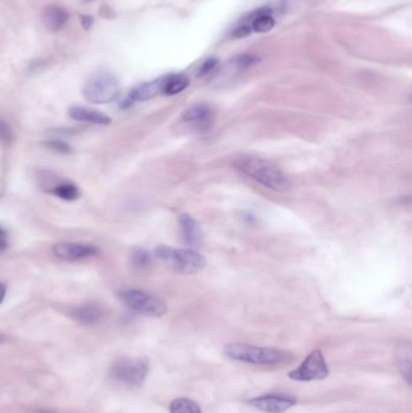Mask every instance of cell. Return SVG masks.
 <instances>
[{
    "label": "cell",
    "mask_w": 412,
    "mask_h": 413,
    "mask_svg": "<svg viewBox=\"0 0 412 413\" xmlns=\"http://www.w3.org/2000/svg\"><path fill=\"white\" fill-rule=\"evenodd\" d=\"M8 248V241H6V233L3 228H0V253H3Z\"/></svg>",
    "instance_id": "cell-27"
},
{
    "label": "cell",
    "mask_w": 412,
    "mask_h": 413,
    "mask_svg": "<svg viewBox=\"0 0 412 413\" xmlns=\"http://www.w3.org/2000/svg\"><path fill=\"white\" fill-rule=\"evenodd\" d=\"M3 341H4V336H3V335L0 334V344H1V342H3Z\"/></svg>",
    "instance_id": "cell-30"
},
{
    "label": "cell",
    "mask_w": 412,
    "mask_h": 413,
    "mask_svg": "<svg viewBox=\"0 0 412 413\" xmlns=\"http://www.w3.org/2000/svg\"><path fill=\"white\" fill-rule=\"evenodd\" d=\"M171 413H202L201 407L192 400L179 398L169 405Z\"/></svg>",
    "instance_id": "cell-19"
},
{
    "label": "cell",
    "mask_w": 412,
    "mask_h": 413,
    "mask_svg": "<svg viewBox=\"0 0 412 413\" xmlns=\"http://www.w3.org/2000/svg\"><path fill=\"white\" fill-rule=\"evenodd\" d=\"M14 135H12V130L10 128L8 124H5L4 121L0 120V142L3 144H10L12 142Z\"/></svg>",
    "instance_id": "cell-23"
},
{
    "label": "cell",
    "mask_w": 412,
    "mask_h": 413,
    "mask_svg": "<svg viewBox=\"0 0 412 413\" xmlns=\"http://www.w3.org/2000/svg\"><path fill=\"white\" fill-rule=\"evenodd\" d=\"M121 301L130 307L132 311L141 313L143 316L162 317L167 312V305L166 302L160 298L156 295L144 292V290H138V289H130L120 293Z\"/></svg>",
    "instance_id": "cell-5"
},
{
    "label": "cell",
    "mask_w": 412,
    "mask_h": 413,
    "mask_svg": "<svg viewBox=\"0 0 412 413\" xmlns=\"http://www.w3.org/2000/svg\"><path fill=\"white\" fill-rule=\"evenodd\" d=\"M71 318L81 324L91 325L97 323L102 317V310L96 305H84L71 312Z\"/></svg>",
    "instance_id": "cell-15"
},
{
    "label": "cell",
    "mask_w": 412,
    "mask_h": 413,
    "mask_svg": "<svg viewBox=\"0 0 412 413\" xmlns=\"http://www.w3.org/2000/svg\"><path fill=\"white\" fill-rule=\"evenodd\" d=\"M83 1H85V3H87V1H92V0H83Z\"/></svg>",
    "instance_id": "cell-31"
},
{
    "label": "cell",
    "mask_w": 412,
    "mask_h": 413,
    "mask_svg": "<svg viewBox=\"0 0 412 413\" xmlns=\"http://www.w3.org/2000/svg\"><path fill=\"white\" fill-rule=\"evenodd\" d=\"M45 145H46L47 148H50L51 150H55L57 153H71V146L66 144L65 142H62V140H49Z\"/></svg>",
    "instance_id": "cell-24"
},
{
    "label": "cell",
    "mask_w": 412,
    "mask_h": 413,
    "mask_svg": "<svg viewBox=\"0 0 412 413\" xmlns=\"http://www.w3.org/2000/svg\"><path fill=\"white\" fill-rule=\"evenodd\" d=\"M149 371L148 362L143 357H120L110 367V376L122 385H143Z\"/></svg>",
    "instance_id": "cell-6"
},
{
    "label": "cell",
    "mask_w": 412,
    "mask_h": 413,
    "mask_svg": "<svg viewBox=\"0 0 412 413\" xmlns=\"http://www.w3.org/2000/svg\"><path fill=\"white\" fill-rule=\"evenodd\" d=\"M298 400L289 394H264L258 398H254L248 401L249 405L255 409L260 410L262 412L282 413L295 406Z\"/></svg>",
    "instance_id": "cell-8"
},
{
    "label": "cell",
    "mask_w": 412,
    "mask_h": 413,
    "mask_svg": "<svg viewBox=\"0 0 412 413\" xmlns=\"http://www.w3.org/2000/svg\"><path fill=\"white\" fill-rule=\"evenodd\" d=\"M52 192L60 197L61 200L65 201H75L79 199L80 191L74 184L71 183H61L53 186Z\"/></svg>",
    "instance_id": "cell-20"
},
{
    "label": "cell",
    "mask_w": 412,
    "mask_h": 413,
    "mask_svg": "<svg viewBox=\"0 0 412 413\" xmlns=\"http://www.w3.org/2000/svg\"><path fill=\"white\" fill-rule=\"evenodd\" d=\"M234 167L247 177L273 191H288L291 187V178L271 161L253 155H239L234 158Z\"/></svg>",
    "instance_id": "cell-1"
},
{
    "label": "cell",
    "mask_w": 412,
    "mask_h": 413,
    "mask_svg": "<svg viewBox=\"0 0 412 413\" xmlns=\"http://www.w3.org/2000/svg\"><path fill=\"white\" fill-rule=\"evenodd\" d=\"M179 225L183 233L184 241L190 246H196L200 242V228L196 221L187 214L179 215Z\"/></svg>",
    "instance_id": "cell-14"
},
{
    "label": "cell",
    "mask_w": 412,
    "mask_h": 413,
    "mask_svg": "<svg viewBox=\"0 0 412 413\" xmlns=\"http://www.w3.org/2000/svg\"><path fill=\"white\" fill-rule=\"evenodd\" d=\"M84 97L94 104L110 103L119 96L120 85L117 78L105 70L91 75L84 86Z\"/></svg>",
    "instance_id": "cell-4"
},
{
    "label": "cell",
    "mask_w": 412,
    "mask_h": 413,
    "mask_svg": "<svg viewBox=\"0 0 412 413\" xmlns=\"http://www.w3.org/2000/svg\"><path fill=\"white\" fill-rule=\"evenodd\" d=\"M5 295H6V287L4 284H0V303L4 301Z\"/></svg>",
    "instance_id": "cell-29"
},
{
    "label": "cell",
    "mask_w": 412,
    "mask_h": 413,
    "mask_svg": "<svg viewBox=\"0 0 412 413\" xmlns=\"http://www.w3.org/2000/svg\"><path fill=\"white\" fill-rule=\"evenodd\" d=\"M69 117L75 121L87 122L94 125H109L112 119L103 112L85 107H73L69 109Z\"/></svg>",
    "instance_id": "cell-12"
},
{
    "label": "cell",
    "mask_w": 412,
    "mask_h": 413,
    "mask_svg": "<svg viewBox=\"0 0 412 413\" xmlns=\"http://www.w3.org/2000/svg\"><path fill=\"white\" fill-rule=\"evenodd\" d=\"M411 346L409 342L406 344H402L398 347L397 351V360H398L399 369L400 372L408 383H410V378H411Z\"/></svg>",
    "instance_id": "cell-18"
},
{
    "label": "cell",
    "mask_w": 412,
    "mask_h": 413,
    "mask_svg": "<svg viewBox=\"0 0 412 413\" xmlns=\"http://www.w3.org/2000/svg\"><path fill=\"white\" fill-rule=\"evenodd\" d=\"M258 58L252 55H239L232 58L229 62V69L232 71H241V70L247 69L249 67H252L254 63H257Z\"/></svg>",
    "instance_id": "cell-21"
},
{
    "label": "cell",
    "mask_w": 412,
    "mask_h": 413,
    "mask_svg": "<svg viewBox=\"0 0 412 413\" xmlns=\"http://www.w3.org/2000/svg\"><path fill=\"white\" fill-rule=\"evenodd\" d=\"M328 375V365L320 351H314L298 369L289 372L291 380L300 382L318 381L327 378Z\"/></svg>",
    "instance_id": "cell-7"
},
{
    "label": "cell",
    "mask_w": 412,
    "mask_h": 413,
    "mask_svg": "<svg viewBox=\"0 0 412 413\" xmlns=\"http://www.w3.org/2000/svg\"><path fill=\"white\" fill-rule=\"evenodd\" d=\"M216 65H218V60H216V58H209V60H207L206 62L200 67L197 75H198V76H205V75L209 74L212 70L216 68Z\"/></svg>",
    "instance_id": "cell-25"
},
{
    "label": "cell",
    "mask_w": 412,
    "mask_h": 413,
    "mask_svg": "<svg viewBox=\"0 0 412 413\" xmlns=\"http://www.w3.org/2000/svg\"><path fill=\"white\" fill-rule=\"evenodd\" d=\"M132 261H133V264H135V266H137V267L144 269L146 266L150 265L151 258H150L149 253L144 251V249H137V251L133 253V255H132Z\"/></svg>",
    "instance_id": "cell-22"
},
{
    "label": "cell",
    "mask_w": 412,
    "mask_h": 413,
    "mask_svg": "<svg viewBox=\"0 0 412 413\" xmlns=\"http://www.w3.org/2000/svg\"><path fill=\"white\" fill-rule=\"evenodd\" d=\"M189 79L187 76L183 74L167 75L164 76V89H162V94H167V96H173V94H178L189 86Z\"/></svg>",
    "instance_id": "cell-17"
},
{
    "label": "cell",
    "mask_w": 412,
    "mask_h": 413,
    "mask_svg": "<svg viewBox=\"0 0 412 413\" xmlns=\"http://www.w3.org/2000/svg\"><path fill=\"white\" fill-rule=\"evenodd\" d=\"M69 19V15L66 9L57 5H49L42 10V26L46 31L51 33H56L61 31Z\"/></svg>",
    "instance_id": "cell-10"
},
{
    "label": "cell",
    "mask_w": 412,
    "mask_h": 413,
    "mask_svg": "<svg viewBox=\"0 0 412 413\" xmlns=\"http://www.w3.org/2000/svg\"><path fill=\"white\" fill-rule=\"evenodd\" d=\"M53 254L62 260L78 261L97 255L98 249L89 243L63 242L53 246Z\"/></svg>",
    "instance_id": "cell-9"
},
{
    "label": "cell",
    "mask_w": 412,
    "mask_h": 413,
    "mask_svg": "<svg viewBox=\"0 0 412 413\" xmlns=\"http://www.w3.org/2000/svg\"><path fill=\"white\" fill-rule=\"evenodd\" d=\"M250 32H252V28L249 26H247V24H243V26H239L237 28H234L232 35L234 37H243L246 35H249Z\"/></svg>",
    "instance_id": "cell-26"
},
{
    "label": "cell",
    "mask_w": 412,
    "mask_h": 413,
    "mask_svg": "<svg viewBox=\"0 0 412 413\" xmlns=\"http://www.w3.org/2000/svg\"><path fill=\"white\" fill-rule=\"evenodd\" d=\"M275 19L271 16V10L261 9L252 15V26L254 32H270L275 27Z\"/></svg>",
    "instance_id": "cell-16"
},
{
    "label": "cell",
    "mask_w": 412,
    "mask_h": 413,
    "mask_svg": "<svg viewBox=\"0 0 412 413\" xmlns=\"http://www.w3.org/2000/svg\"><path fill=\"white\" fill-rule=\"evenodd\" d=\"M183 120L200 128H205L213 120V110L206 104H196L184 112Z\"/></svg>",
    "instance_id": "cell-13"
},
{
    "label": "cell",
    "mask_w": 412,
    "mask_h": 413,
    "mask_svg": "<svg viewBox=\"0 0 412 413\" xmlns=\"http://www.w3.org/2000/svg\"><path fill=\"white\" fill-rule=\"evenodd\" d=\"M226 357L237 362L254 365H276L286 360V353L275 348L257 347L250 344H230L225 346Z\"/></svg>",
    "instance_id": "cell-2"
},
{
    "label": "cell",
    "mask_w": 412,
    "mask_h": 413,
    "mask_svg": "<svg viewBox=\"0 0 412 413\" xmlns=\"http://www.w3.org/2000/svg\"><path fill=\"white\" fill-rule=\"evenodd\" d=\"M155 255L179 273H197L206 266L205 256L194 249H174L167 246H159L155 249Z\"/></svg>",
    "instance_id": "cell-3"
},
{
    "label": "cell",
    "mask_w": 412,
    "mask_h": 413,
    "mask_svg": "<svg viewBox=\"0 0 412 413\" xmlns=\"http://www.w3.org/2000/svg\"><path fill=\"white\" fill-rule=\"evenodd\" d=\"M92 22H94V19L91 16H84V15L81 16V24L84 28H89L92 26Z\"/></svg>",
    "instance_id": "cell-28"
},
{
    "label": "cell",
    "mask_w": 412,
    "mask_h": 413,
    "mask_svg": "<svg viewBox=\"0 0 412 413\" xmlns=\"http://www.w3.org/2000/svg\"><path fill=\"white\" fill-rule=\"evenodd\" d=\"M164 81V78L154 80V81H150V83L138 85L135 89L131 90L127 101H128V103L144 102V101L156 97L157 94L162 93Z\"/></svg>",
    "instance_id": "cell-11"
}]
</instances>
